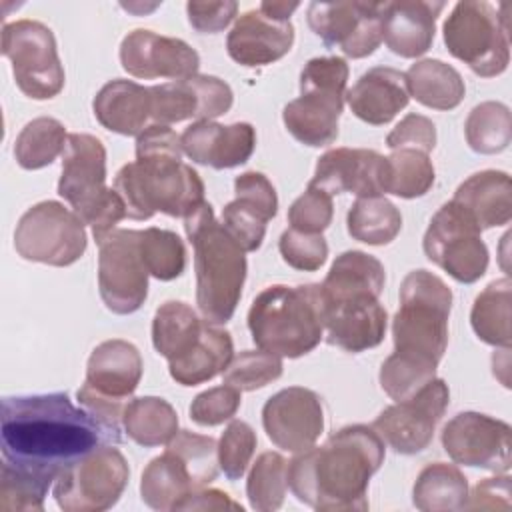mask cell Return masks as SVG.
I'll use <instances>...</instances> for the list:
<instances>
[{
    "label": "cell",
    "mask_w": 512,
    "mask_h": 512,
    "mask_svg": "<svg viewBox=\"0 0 512 512\" xmlns=\"http://www.w3.org/2000/svg\"><path fill=\"white\" fill-rule=\"evenodd\" d=\"M442 448L456 462L504 474L512 462V428L482 412H460L442 430Z\"/></svg>",
    "instance_id": "obj_17"
},
{
    "label": "cell",
    "mask_w": 512,
    "mask_h": 512,
    "mask_svg": "<svg viewBox=\"0 0 512 512\" xmlns=\"http://www.w3.org/2000/svg\"><path fill=\"white\" fill-rule=\"evenodd\" d=\"M54 480L20 470L2 462L0 470V508L4 512H42Z\"/></svg>",
    "instance_id": "obj_45"
},
{
    "label": "cell",
    "mask_w": 512,
    "mask_h": 512,
    "mask_svg": "<svg viewBox=\"0 0 512 512\" xmlns=\"http://www.w3.org/2000/svg\"><path fill=\"white\" fill-rule=\"evenodd\" d=\"M98 244V290L104 306L120 316L136 312L148 296V268L140 254V230L114 228Z\"/></svg>",
    "instance_id": "obj_14"
},
{
    "label": "cell",
    "mask_w": 512,
    "mask_h": 512,
    "mask_svg": "<svg viewBox=\"0 0 512 512\" xmlns=\"http://www.w3.org/2000/svg\"><path fill=\"white\" fill-rule=\"evenodd\" d=\"M448 402V384L442 378H434L414 396L384 408L372 422V428L394 452L418 454L430 446Z\"/></svg>",
    "instance_id": "obj_15"
},
{
    "label": "cell",
    "mask_w": 512,
    "mask_h": 512,
    "mask_svg": "<svg viewBox=\"0 0 512 512\" xmlns=\"http://www.w3.org/2000/svg\"><path fill=\"white\" fill-rule=\"evenodd\" d=\"M300 2H270V0H264L258 8L272 16V18H278V20H290V16L294 14V10H298Z\"/></svg>",
    "instance_id": "obj_56"
},
{
    "label": "cell",
    "mask_w": 512,
    "mask_h": 512,
    "mask_svg": "<svg viewBox=\"0 0 512 512\" xmlns=\"http://www.w3.org/2000/svg\"><path fill=\"white\" fill-rule=\"evenodd\" d=\"M510 508V476L504 472L502 476L484 478L478 482L472 492H468V500L464 510H496Z\"/></svg>",
    "instance_id": "obj_54"
},
{
    "label": "cell",
    "mask_w": 512,
    "mask_h": 512,
    "mask_svg": "<svg viewBox=\"0 0 512 512\" xmlns=\"http://www.w3.org/2000/svg\"><path fill=\"white\" fill-rule=\"evenodd\" d=\"M466 500L468 480L458 466L448 462L424 466L412 488V504L422 512L464 510Z\"/></svg>",
    "instance_id": "obj_36"
},
{
    "label": "cell",
    "mask_w": 512,
    "mask_h": 512,
    "mask_svg": "<svg viewBox=\"0 0 512 512\" xmlns=\"http://www.w3.org/2000/svg\"><path fill=\"white\" fill-rule=\"evenodd\" d=\"M386 456L372 426L350 424L324 446L298 452L288 462V486L298 502L320 512L368 510V484Z\"/></svg>",
    "instance_id": "obj_2"
},
{
    "label": "cell",
    "mask_w": 512,
    "mask_h": 512,
    "mask_svg": "<svg viewBox=\"0 0 512 512\" xmlns=\"http://www.w3.org/2000/svg\"><path fill=\"white\" fill-rule=\"evenodd\" d=\"M154 124H176L184 120H214L232 108V88L218 76L194 74L150 86Z\"/></svg>",
    "instance_id": "obj_19"
},
{
    "label": "cell",
    "mask_w": 512,
    "mask_h": 512,
    "mask_svg": "<svg viewBox=\"0 0 512 512\" xmlns=\"http://www.w3.org/2000/svg\"><path fill=\"white\" fill-rule=\"evenodd\" d=\"M248 330L260 350L280 358H300L312 352L324 336L320 284L264 288L248 310Z\"/></svg>",
    "instance_id": "obj_5"
},
{
    "label": "cell",
    "mask_w": 512,
    "mask_h": 512,
    "mask_svg": "<svg viewBox=\"0 0 512 512\" xmlns=\"http://www.w3.org/2000/svg\"><path fill=\"white\" fill-rule=\"evenodd\" d=\"M468 146L478 154H500L512 142L510 108L496 100L474 106L464 122Z\"/></svg>",
    "instance_id": "obj_41"
},
{
    "label": "cell",
    "mask_w": 512,
    "mask_h": 512,
    "mask_svg": "<svg viewBox=\"0 0 512 512\" xmlns=\"http://www.w3.org/2000/svg\"><path fill=\"white\" fill-rule=\"evenodd\" d=\"M450 310L452 290L440 276L424 268L408 272L392 320V354L436 370L448 348Z\"/></svg>",
    "instance_id": "obj_6"
},
{
    "label": "cell",
    "mask_w": 512,
    "mask_h": 512,
    "mask_svg": "<svg viewBox=\"0 0 512 512\" xmlns=\"http://www.w3.org/2000/svg\"><path fill=\"white\" fill-rule=\"evenodd\" d=\"M96 120L110 132L122 136H138L146 122L152 120L150 88L116 78L106 82L92 100Z\"/></svg>",
    "instance_id": "obj_29"
},
{
    "label": "cell",
    "mask_w": 512,
    "mask_h": 512,
    "mask_svg": "<svg viewBox=\"0 0 512 512\" xmlns=\"http://www.w3.org/2000/svg\"><path fill=\"white\" fill-rule=\"evenodd\" d=\"M440 0H392L384 2L382 40L390 52L402 58H418L432 48L436 20L444 10Z\"/></svg>",
    "instance_id": "obj_26"
},
{
    "label": "cell",
    "mask_w": 512,
    "mask_h": 512,
    "mask_svg": "<svg viewBox=\"0 0 512 512\" xmlns=\"http://www.w3.org/2000/svg\"><path fill=\"white\" fill-rule=\"evenodd\" d=\"M58 194L92 228L94 240H100L120 220L128 218L120 194L106 186V148L92 134H68L62 152Z\"/></svg>",
    "instance_id": "obj_7"
},
{
    "label": "cell",
    "mask_w": 512,
    "mask_h": 512,
    "mask_svg": "<svg viewBox=\"0 0 512 512\" xmlns=\"http://www.w3.org/2000/svg\"><path fill=\"white\" fill-rule=\"evenodd\" d=\"M2 54L12 64L14 82L32 100H50L64 88V66L54 32L38 20H14L2 28Z\"/></svg>",
    "instance_id": "obj_10"
},
{
    "label": "cell",
    "mask_w": 512,
    "mask_h": 512,
    "mask_svg": "<svg viewBox=\"0 0 512 512\" xmlns=\"http://www.w3.org/2000/svg\"><path fill=\"white\" fill-rule=\"evenodd\" d=\"M284 372L282 358L266 350H244L236 354L224 370V384L252 392L278 380Z\"/></svg>",
    "instance_id": "obj_46"
},
{
    "label": "cell",
    "mask_w": 512,
    "mask_h": 512,
    "mask_svg": "<svg viewBox=\"0 0 512 512\" xmlns=\"http://www.w3.org/2000/svg\"><path fill=\"white\" fill-rule=\"evenodd\" d=\"M140 254L148 274L162 282H170L182 276L186 268L184 242L172 230L156 226L140 230Z\"/></svg>",
    "instance_id": "obj_44"
},
{
    "label": "cell",
    "mask_w": 512,
    "mask_h": 512,
    "mask_svg": "<svg viewBox=\"0 0 512 512\" xmlns=\"http://www.w3.org/2000/svg\"><path fill=\"white\" fill-rule=\"evenodd\" d=\"M510 304H512V282L508 276L492 280L476 296L470 312V324L474 334L482 342L490 346L510 348V342H512Z\"/></svg>",
    "instance_id": "obj_38"
},
{
    "label": "cell",
    "mask_w": 512,
    "mask_h": 512,
    "mask_svg": "<svg viewBox=\"0 0 512 512\" xmlns=\"http://www.w3.org/2000/svg\"><path fill=\"white\" fill-rule=\"evenodd\" d=\"M206 484L198 472L172 448L152 458L140 478V496L152 510H176V506L194 490Z\"/></svg>",
    "instance_id": "obj_30"
},
{
    "label": "cell",
    "mask_w": 512,
    "mask_h": 512,
    "mask_svg": "<svg viewBox=\"0 0 512 512\" xmlns=\"http://www.w3.org/2000/svg\"><path fill=\"white\" fill-rule=\"evenodd\" d=\"M262 426L276 448L292 454L304 452L324 430L322 400L310 388L288 386L266 400Z\"/></svg>",
    "instance_id": "obj_18"
},
{
    "label": "cell",
    "mask_w": 512,
    "mask_h": 512,
    "mask_svg": "<svg viewBox=\"0 0 512 512\" xmlns=\"http://www.w3.org/2000/svg\"><path fill=\"white\" fill-rule=\"evenodd\" d=\"M66 140L68 134L60 120L52 116L34 118L16 136L14 158L24 170L50 166L64 152Z\"/></svg>",
    "instance_id": "obj_40"
},
{
    "label": "cell",
    "mask_w": 512,
    "mask_h": 512,
    "mask_svg": "<svg viewBox=\"0 0 512 512\" xmlns=\"http://www.w3.org/2000/svg\"><path fill=\"white\" fill-rule=\"evenodd\" d=\"M334 216L332 196L308 182L304 194H300L288 208V224L294 230L306 234H322Z\"/></svg>",
    "instance_id": "obj_49"
},
{
    "label": "cell",
    "mask_w": 512,
    "mask_h": 512,
    "mask_svg": "<svg viewBox=\"0 0 512 512\" xmlns=\"http://www.w3.org/2000/svg\"><path fill=\"white\" fill-rule=\"evenodd\" d=\"M288 490V462L278 452H262L250 468L246 496L252 510L274 512L284 504Z\"/></svg>",
    "instance_id": "obj_43"
},
{
    "label": "cell",
    "mask_w": 512,
    "mask_h": 512,
    "mask_svg": "<svg viewBox=\"0 0 512 512\" xmlns=\"http://www.w3.org/2000/svg\"><path fill=\"white\" fill-rule=\"evenodd\" d=\"M386 146L390 150L414 148L424 154H430L436 146V126L428 116L406 114L386 136Z\"/></svg>",
    "instance_id": "obj_52"
},
{
    "label": "cell",
    "mask_w": 512,
    "mask_h": 512,
    "mask_svg": "<svg viewBox=\"0 0 512 512\" xmlns=\"http://www.w3.org/2000/svg\"><path fill=\"white\" fill-rule=\"evenodd\" d=\"M186 14L190 26L200 34H216L224 30L236 16L238 4L232 0L222 2H188Z\"/></svg>",
    "instance_id": "obj_53"
},
{
    "label": "cell",
    "mask_w": 512,
    "mask_h": 512,
    "mask_svg": "<svg viewBox=\"0 0 512 512\" xmlns=\"http://www.w3.org/2000/svg\"><path fill=\"white\" fill-rule=\"evenodd\" d=\"M310 184L330 196L342 192L358 198L382 196L386 188V156L368 148L326 150L316 162Z\"/></svg>",
    "instance_id": "obj_21"
},
{
    "label": "cell",
    "mask_w": 512,
    "mask_h": 512,
    "mask_svg": "<svg viewBox=\"0 0 512 512\" xmlns=\"http://www.w3.org/2000/svg\"><path fill=\"white\" fill-rule=\"evenodd\" d=\"M348 64L340 56H318L300 72V96L282 110L286 130L310 148L328 146L338 138V120L346 100Z\"/></svg>",
    "instance_id": "obj_8"
},
{
    "label": "cell",
    "mask_w": 512,
    "mask_h": 512,
    "mask_svg": "<svg viewBox=\"0 0 512 512\" xmlns=\"http://www.w3.org/2000/svg\"><path fill=\"white\" fill-rule=\"evenodd\" d=\"M294 44L290 20H278L260 8L240 14L228 32V56L242 66H264L280 60Z\"/></svg>",
    "instance_id": "obj_25"
},
{
    "label": "cell",
    "mask_w": 512,
    "mask_h": 512,
    "mask_svg": "<svg viewBox=\"0 0 512 512\" xmlns=\"http://www.w3.org/2000/svg\"><path fill=\"white\" fill-rule=\"evenodd\" d=\"M180 140L192 162L224 170L248 162L256 148V130L248 122L224 126L214 120H198L182 132Z\"/></svg>",
    "instance_id": "obj_24"
},
{
    "label": "cell",
    "mask_w": 512,
    "mask_h": 512,
    "mask_svg": "<svg viewBox=\"0 0 512 512\" xmlns=\"http://www.w3.org/2000/svg\"><path fill=\"white\" fill-rule=\"evenodd\" d=\"M232 358L234 342L230 332L206 322L198 344L184 358L168 362V372L180 386H196L224 372Z\"/></svg>",
    "instance_id": "obj_33"
},
{
    "label": "cell",
    "mask_w": 512,
    "mask_h": 512,
    "mask_svg": "<svg viewBox=\"0 0 512 512\" xmlns=\"http://www.w3.org/2000/svg\"><path fill=\"white\" fill-rule=\"evenodd\" d=\"M508 4L458 2L442 26L446 50L482 78L500 76L510 62Z\"/></svg>",
    "instance_id": "obj_9"
},
{
    "label": "cell",
    "mask_w": 512,
    "mask_h": 512,
    "mask_svg": "<svg viewBox=\"0 0 512 512\" xmlns=\"http://www.w3.org/2000/svg\"><path fill=\"white\" fill-rule=\"evenodd\" d=\"M234 194L222 208V224L244 252H254L262 246L266 224L278 214L276 190L262 172L250 170L236 176Z\"/></svg>",
    "instance_id": "obj_23"
},
{
    "label": "cell",
    "mask_w": 512,
    "mask_h": 512,
    "mask_svg": "<svg viewBox=\"0 0 512 512\" xmlns=\"http://www.w3.org/2000/svg\"><path fill=\"white\" fill-rule=\"evenodd\" d=\"M256 432L244 420H230L218 440V464L228 480H240L256 450Z\"/></svg>",
    "instance_id": "obj_47"
},
{
    "label": "cell",
    "mask_w": 512,
    "mask_h": 512,
    "mask_svg": "<svg viewBox=\"0 0 512 512\" xmlns=\"http://www.w3.org/2000/svg\"><path fill=\"white\" fill-rule=\"evenodd\" d=\"M122 428L136 444L154 448L168 444L178 434V414L164 398L140 396L128 400Z\"/></svg>",
    "instance_id": "obj_37"
},
{
    "label": "cell",
    "mask_w": 512,
    "mask_h": 512,
    "mask_svg": "<svg viewBox=\"0 0 512 512\" xmlns=\"http://www.w3.org/2000/svg\"><path fill=\"white\" fill-rule=\"evenodd\" d=\"M84 222L56 200H44L28 208L14 230V248L28 262L70 266L86 252Z\"/></svg>",
    "instance_id": "obj_11"
},
{
    "label": "cell",
    "mask_w": 512,
    "mask_h": 512,
    "mask_svg": "<svg viewBox=\"0 0 512 512\" xmlns=\"http://www.w3.org/2000/svg\"><path fill=\"white\" fill-rule=\"evenodd\" d=\"M240 390L222 384L200 392L190 404V418L198 426H218L232 420L240 408Z\"/></svg>",
    "instance_id": "obj_51"
},
{
    "label": "cell",
    "mask_w": 512,
    "mask_h": 512,
    "mask_svg": "<svg viewBox=\"0 0 512 512\" xmlns=\"http://www.w3.org/2000/svg\"><path fill=\"white\" fill-rule=\"evenodd\" d=\"M436 378V370L418 362L390 354L380 366V386L396 402L414 396L422 386Z\"/></svg>",
    "instance_id": "obj_48"
},
{
    "label": "cell",
    "mask_w": 512,
    "mask_h": 512,
    "mask_svg": "<svg viewBox=\"0 0 512 512\" xmlns=\"http://www.w3.org/2000/svg\"><path fill=\"white\" fill-rule=\"evenodd\" d=\"M410 94L404 72L390 66H374L366 70L356 84L346 90V102L356 118L366 124H388L400 110L408 106Z\"/></svg>",
    "instance_id": "obj_28"
},
{
    "label": "cell",
    "mask_w": 512,
    "mask_h": 512,
    "mask_svg": "<svg viewBox=\"0 0 512 512\" xmlns=\"http://www.w3.org/2000/svg\"><path fill=\"white\" fill-rule=\"evenodd\" d=\"M120 64L134 78H190L200 68L198 52L184 40L136 28L120 42Z\"/></svg>",
    "instance_id": "obj_20"
},
{
    "label": "cell",
    "mask_w": 512,
    "mask_h": 512,
    "mask_svg": "<svg viewBox=\"0 0 512 512\" xmlns=\"http://www.w3.org/2000/svg\"><path fill=\"white\" fill-rule=\"evenodd\" d=\"M142 356L138 348L122 338L100 342L86 364V380L92 390L128 402L142 378Z\"/></svg>",
    "instance_id": "obj_27"
},
{
    "label": "cell",
    "mask_w": 512,
    "mask_h": 512,
    "mask_svg": "<svg viewBox=\"0 0 512 512\" xmlns=\"http://www.w3.org/2000/svg\"><path fill=\"white\" fill-rule=\"evenodd\" d=\"M374 294L324 302V330L328 344L344 352L376 348L386 334L388 314Z\"/></svg>",
    "instance_id": "obj_22"
},
{
    "label": "cell",
    "mask_w": 512,
    "mask_h": 512,
    "mask_svg": "<svg viewBox=\"0 0 512 512\" xmlns=\"http://www.w3.org/2000/svg\"><path fill=\"white\" fill-rule=\"evenodd\" d=\"M404 78L408 94L432 110H452L464 100L466 94L460 72L436 58L414 62Z\"/></svg>",
    "instance_id": "obj_34"
},
{
    "label": "cell",
    "mask_w": 512,
    "mask_h": 512,
    "mask_svg": "<svg viewBox=\"0 0 512 512\" xmlns=\"http://www.w3.org/2000/svg\"><path fill=\"white\" fill-rule=\"evenodd\" d=\"M114 436L66 392L6 396L0 412L2 462L46 476L58 474Z\"/></svg>",
    "instance_id": "obj_1"
},
{
    "label": "cell",
    "mask_w": 512,
    "mask_h": 512,
    "mask_svg": "<svg viewBox=\"0 0 512 512\" xmlns=\"http://www.w3.org/2000/svg\"><path fill=\"white\" fill-rule=\"evenodd\" d=\"M128 478L130 468L124 454L104 444L64 468L52 494L64 512H104L120 500Z\"/></svg>",
    "instance_id": "obj_12"
},
{
    "label": "cell",
    "mask_w": 512,
    "mask_h": 512,
    "mask_svg": "<svg viewBox=\"0 0 512 512\" xmlns=\"http://www.w3.org/2000/svg\"><path fill=\"white\" fill-rule=\"evenodd\" d=\"M386 282L384 264L362 250H346L332 262L322 288L324 302H334L360 294L380 296Z\"/></svg>",
    "instance_id": "obj_32"
},
{
    "label": "cell",
    "mask_w": 512,
    "mask_h": 512,
    "mask_svg": "<svg viewBox=\"0 0 512 512\" xmlns=\"http://www.w3.org/2000/svg\"><path fill=\"white\" fill-rule=\"evenodd\" d=\"M348 234L370 246L390 244L402 230L400 210L384 196L356 198L346 214Z\"/></svg>",
    "instance_id": "obj_39"
},
{
    "label": "cell",
    "mask_w": 512,
    "mask_h": 512,
    "mask_svg": "<svg viewBox=\"0 0 512 512\" xmlns=\"http://www.w3.org/2000/svg\"><path fill=\"white\" fill-rule=\"evenodd\" d=\"M384 2H310L308 26L326 48L342 50L348 58H366L382 42Z\"/></svg>",
    "instance_id": "obj_16"
},
{
    "label": "cell",
    "mask_w": 512,
    "mask_h": 512,
    "mask_svg": "<svg viewBox=\"0 0 512 512\" xmlns=\"http://www.w3.org/2000/svg\"><path fill=\"white\" fill-rule=\"evenodd\" d=\"M434 180L436 172L428 154L414 148H400L386 156L384 194H394L408 200L420 198L432 188Z\"/></svg>",
    "instance_id": "obj_42"
},
{
    "label": "cell",
    "mask_w": 512,
    "mask_h": 512,
    "mask_svg": "<svg viewBox=\"0 0 512 512\" xmlns=\"http://www.w3.org/2000/svg\"><path fill=\"white\" fill-rule=\"evenodd\" d=\"M182 152V140L170 126L150 124L136 136V160L114 178L130 220H148L156 212L186 218L206 202L204 182L182 162Z\"/></svg>",
    "instance_id": "obj_3"
},
{
    "label": "cell",
    "mask_w": 512,
    "mask_h": 512,
    "mask_svg": "<svg viewBox=\"0 0 512 512\" xmlns=\"http://www.w3.org/2000/svg\"><path fill=\"white\" fill-rule=\"evenodd\" d=\"M206 320L180 300H166L152 320V344L168 362L184 358L202 338Z\"/></svg>",
    "instance_id": "obj_35"
},
{
    "label": "cell",
    "mask_w": 512,
    "mask_h": 512,
    "mask_svg": "<svg viewBox=\"0 0 512 512\" xmlns=\"http://www.w3.org/2000/svg\"><path fill=\"white\" fill-rule=\"evenodd\" d=\"M184 230L194 248L198 310L206 322L226 324L242 296L248 272L246 252L216 220L208 202L184 218Z\"/></svg>",
    "instance_id": "obj_4"
},
{
    "label": "cell",
    "mask_w": 512,
    "mask_h": 512,
    "mask_svg": "<svg viewBox=\"0 0 512 512\" xmlns=\"http://www.w3.org/2000/svg\"><path fill=\"white\" fill-rule=\"evenodd\" d=\"M176 510H236L242 512V504L232 500L230 494H226L224 490L218 488H198L192 494H188L178 506Z\"/></svg>",
    "instance_id": "obj_55"
},
{
    "label": "cell",
    "mask_w": 512,
    "mask_h": 512,
    "mask_svg": "<svg viewBox=\"0 0 512 512\" xmlns=\"http://www.w3.org/2000/svg\"><path fill=\"white\" fill-rule=\"evenodd\" d=\"M278 250L288 266L302 272L318 270L328 258V244L322 234H306L294 228L282 232Z\"/></svg>",
    "instance_id": "obj_50"
},
{
    "label": "cell",
    "mask_w": 512,
    "mask_h": 512,
    "mask_svg": "<svg viewBox=\"0 0 512 512\" xmlns=\"http://www.w3.org/2000/svg\"><path fill=\"white\" fill-rule=\"evenodd\" d=\"M480 230L504 226L512 218V184L502 170H482L468 176L452 198Z\"/></svg>",
    "instance_id": "obj_31"
},
{
    "label": "cell",
    "mask_w": 512,
    "mask_h": 512,
    "mask_svg": "<svg viewBox=\"0 0 512 512\" xmlns=\"http://www.w3.org/2000/svg\"><path fill=\"white\" fill-rule=\"evenodd\" d=\"M478 224L454 200L444 202L432 216L422 248L430 262L448 272L456 282L472 284L488 270V248Z\"/></svg>",
    "instance_id": "obj_13"
}]
</instances>
